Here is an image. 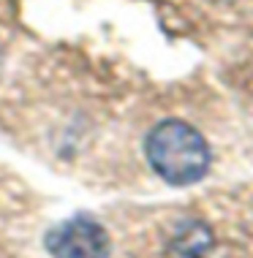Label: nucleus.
<instances>
[{"instance_id": "obj_1", "label": "nucleus", "mask_w": 253, "mask_h": 258, "mask_svg": "<svg viewBox=\"0 0 253 258\" xmlns=\"http://www.w3.org/2000/svg\"><path fill=\"white\" fill-rule=\"evenodd\" d=\"M144 155L164 182L177 187L199 182L213 163L207 139L182 120L158 122L144 139Z\"/></svg>"}, {"instance_id": "obj_2", "label": "nucleus", "mask_w": 253, "mask_h": 258, "mask_svg": "<svg viewBox=\"0 0 253 258\" xmlns=\"http://www.w3.org/2000/svg\"><path fill=\"white\" fill-rule=\"evenodd\" d=\"M46 250L52 258H109L112 242L101 223L74 218L58 223L46 234Z\"/></svg>"}]
</instances>
